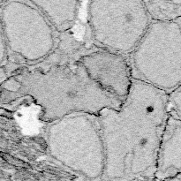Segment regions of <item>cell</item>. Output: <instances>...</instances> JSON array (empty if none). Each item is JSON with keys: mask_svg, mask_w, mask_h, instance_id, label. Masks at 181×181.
I'll list each match as a JSON object with an SVG mask.
<instances>
[{"mask_svg": "<svg viewBox=\"0 0 181 181\" xmlns=\"http://www.w3.org/2000/svg\"><path fill=\"white\" fill-rule=\"evenodd\" d=\"M169 114V95L133 81L118 109L98 115L103 142L104 181L155 179L161 137Z\"/></svg>", "mask_w": 181, "mask_h": 181, "instance_id": "6da1fadb", "label": "cell"}, {"mask_svg": "<svg viewBox=\"0 0 181 181\" xmlns=\"http://www.w3.org/2000/svg\"><path fill=\"white\" fill-rule=\"evenodd\" d=\"M2 99L10 103L29 98L40 109V120L47 125L74 113L98 115L103 109H118L121 101L94 83L78 63L51 66H28L7 80Z\"/></svg>", "mask_w": 181, "mask_h": 181, "instance_id": "7a4b0ae2", "label": "cell"}, {"mask_svg": "<svg viewBox=\"0 0 181 181\" xmlns=\"http://www.w3.org/2000/svg\"><path fill=\"white\" fill-rule=\"evenodd\" d=\"M47 150L64 166L90 178H103V142L97 115L74 113L47 125Z\"/></svg>", "mask_w": 181, "mask_h": 181, "instance_id": "3957f363", "label": "cell"}, {"mask_svg": "<svg viewBox=\"0 0 181 181\" xmlns=\"http://www.w3.org/2000/svg\"><path fill=\"white\" fill-rule=\"evenodd\" d=\"M127 58L133 80L170 95L181 86V18L151 21Z\"/></svg>", "mask_w": 181, "mask_h": 181, "instance_id": "277c9868", "label": "cell"}, {"mask_svg": "<svg viewBox=\"0 0 181 181\" xmlns=\"http://www.w3.org/2000/svg\"><path fill=\"white\" fill-rule=\"evenodd\" d=\"M151 20L143 1H90L87 30L92 45L128 57L135 50Z\"/></svg>", "mask_w": 181, "mask_h": 181, "instance_id": "5b68a950", "label": "cell"}, {"mask_svg": "<svg viewBox=\"0 0 181 181\" xmlns=\"http://www.w3.org/2000/svg\"><path fill=\"white\" fill-rule=\"evenodd\" d=\"M2 29L10 50L29 66L54 51L58 34L32 1H13L2 8Z\"/></svg>", "mask_w": 181, "mask_h": 181, "instance_id": "8992f818", "label": "cell"}, {"mask_svg": "<svg viewBox=\"0 0 181 181\" xmlns=\"http://www.w3.org/2000/svg\"><path fill=\"white\" fill-rule=\"evenodd\" d=\"M78 63L104 92L121 102L127 96L133 81L127 57L94 47L83 54Z\"/></svg>", "mask_w": 181, "mask_h": 181, "instance_id": "52a82bcc", "label": "cell"}, {"mask_svg": "<svg viewBox=\"0 0 181 181\" xmlns=\"http://www.w3.org/2000/svg\"><path fill=\"white\" fill-rule=\"evenodd\" d=\"M181 174V120L169 110L161 137L155 179L167 181Z\"/></svg>", "mask_w": 181, "mask_h": 181, "instance_id": "ba28073f", "label": "cell"}, {"mask_svg": "<svg viewBox=\"0 0 181 181\" xmlns=\"http://www.w3.org/2000/svg\"><path fill=\"white\" fill-rule=\"evenodd\" d=\"M58 35L70 32L75 26L81 9L79 1H32Z\"/></svg>", "mask_w": 181, "mask_h": 181, "instance_id": "9c48e42d", "label": "cell"}, {"mask_svg": "<svg viewBox=\"0 0 181 181\" xmlns=\"http://www.w3.org/2000/svg\"><path fill=\"white\" fill-rule=\"evenodd\" d=\"M143 3L151 21H172L181 18V1L148 0Z\"/></svg>", "mask_w": 181, "mask_h": 181, "instance_id": "30bf717a", "label": "cell"}, {"mask_svg": "<svg viewBox=\"0 0 181 181\" xmlns=\"http://www.w3.org/2000/svg\"><path fill=\"white\" fill-rule=\"evenodd\" d=\"M169 110L174 112L181 120V86L169 95Z\"/></svg>", "mask_w": 181, "mask_h": 181, "instance_id": "8fae6325", "label": "cell"}]
</instances>
